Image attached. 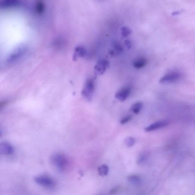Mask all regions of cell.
Here are the masks:
<instances>
[{
  "mask_svg": "<svg viewBox=\"0 0 195 195\" xmlns=\"http://www.w3.org/2000/svg\"><path fill=\"white\" fill-rule=\"evenodd\" d=\"M94 90L95 84L93 81L91 79H88L82 91V95L87 100L90 101L92 99Z\"/></svg>",
  "mask_w": 195,
  "mask_h": 195,
  "instance_id": "obj_3",
  "label": "cell"
},
{
  "mask_svg": "<svg viewBox=\"0 0 195 195\" xmlns=\"http://www.w3.org/2000/svg\"><path fill=\"white\" fill-rule=\"evenodd\" d=\"M131 33V31L128 27H123L122 29V35L123 37H127Z\"/></svg>",
  "mask_w": 195,
  "mask_h": 195,
  "instance_id": "obj_18",
  "label": "cell"
},
{
  "mask_svg": "<svg viewBox=\"0 0 195 195\" xmlns=\"http://www.w3.org/2000/svg\"><path fill=\"white\" fill-rule=\"evenodd\" d=\"M131 91V89L129 87L122 88L116 93L115 95V98L120 102H124L129 97Z\"/></svg>",
  "mask_w": 195,
  "mask_h": 195,
  "instance_id": "obj_7",
  "label": "cell"
},
{
  "mask_svg": "<svg viewBox=\"0 0 195 195\" xmlns=\"http://www.w3.org/2000/svg\"><path fill=\"white\" fill-rule=\"evenodd\" d=\"M50 160L52 164L60 171L64 172L67 169L69 161L65 156L56 153L52 156Z\"/></svg>",
  "mask_w": 195,
  "mask_h": 195,
  "instance_id": "obj_1",
  "label": "cell"
},
{
  "mask_svg": "<svg viewBox=\"0 0 195 195\" xmlns=\"http://www.w3.org/2000/svg\"><path fill=\"white\" fill-rule=\"evenodd\" d=\"M35 181L37 184L50 189L54 188L56 185V182L53 178L45 175H39L35 177Z\"/></svg>",
  "mask_w": 195,
  "mask_h": 195,
  "instance_id": "obj_2",
  "label": "cell"
},
{
  "mask_svg": "<svg viewBox=\"0 0 195 195\" xmlns=\"http://www.w3.org/2000/svg\"><path fill=\"white\" fill-rule=\"evenodd\" d=\"M125 45L126 46L127 48H128V49H130L131 47V42L128 40H126L125 42Z\"/></svg>",
  "mask_w": 195,
  "mask_h": 195,
  "instance_id": "obj_23",
  "label": "cell"
},
{
  "mask_svg": "<svg viewBox=\"0 0 195 195\" xmlns=\"http://www.w3.org/2000/svg\"><path fill=\"white\" fill-rule=\"evenodd\" d=\"M87 52L85 48L83 47L79 46L77 47L75 50L74 56V60L77 59V58L83 57L85 56Z\"/></svg>",
  "mask_w": 195,
  "mask_h": 195,
  "instance_id": "obj_12",
  "label": "cell"
},
{
  "mask_svg": "<svg viewBox=\"0 0 195 195\" xmlns=\"http://www.w3.org/2000/svg\"><path fill=\"white\" fill-rule=\"evenodd\" d=\"M147 64V60L145 58H140L135 60L134 62V66L135 68L137 69H141L143 68Z\"/></svg>",
  "mask_w": 195,
  "mask_h": 195,
  "instance_id": "obj_14",
  "label": "cell"
},
{
  "mask_svg": "<svg viewBox=\"0 0 195 195\" xmlns=\"http://www.w3.org/2000/svg\"><path fill=\"white\" fill-rule=\"evenodd\" d=\"M146 160V154H142L139 157L138 159V162L139 164H142Z\"/></svg>",
  "mask_w": 195,
  "mask_h": 195,
  "instance_id": "obj_21",
  "label": "cell"
},
{
  "mask_svg": "<svg viewBox=\"0 0 195 195\" xmlns=\"http://www.w3.org/2000/svg\"><path fill=\"white\" fill-rule=\"evenodd\" d=\"M181 74L179 72L173 71L167 73L162 77L159 82L161 84L170 83L176 82L181 77Z\"/></svg>",
  "mask_w": 195,
  "mask_h": 195,
  "instance_id": "obj_4",
  "label": "cell"
},
{
  "mask_svg": "<svg viewBox=\"0 0 195 195\" xmlns=\"http://www.w3.org/2000/svg\"><path fill=\"white\" fill-rule=\"evenodd\" d=\"M109 65V62L107 60H102L99 61L95 66L96 74L99 75L103 74Z\"/></svg>",
  "mask_w": 195,
  "mask_h": 195,
  "instance_id": "obj_6",
  "label": "cell"
},
{
  "mask_svg": "<svg viewBox=\"0 0 195 195\" xmlns=\"http://www.w3.org/2000/svg\"><path fill=\"white\" fill-rule=\"evenodd\" d=\"M36 10L39 13H42L43 12L44 9V6L42 3L39 2L37 3L36 6Z\"/></svg>",
  "mask_w": 195,
  "mask_h": 195,
  "instance_id": "obj_20",
  "label": "cell"
},
{
  "mask_svg": "<svg viewBox=\"0 0 195 195\" xmlns=\"http://www.w3.org/2000/svg\"><path fill=\"white\" fill-rule=\"evenodd\" d=\"M143 107V104L141 102H137L132 106L131 110L135 114H138L141 111Z\"/></svg>",
  "mask_w": 195,
  "mask_h": 195,
  "instance_id": "obj_16",
  "label": "cell"
},
{
  "mask_svg": "<svg viewBox=\"0 0 195 195\" xmlns=\"http://www.w3.org/2000/svg\"><path fill=\"white\" fill-rule=\"evenodd\" d=\"M99 175L102 176H105L108 175L109 172V168L108 165H103L100 166L98 168Z\"/></svg>",
  "mask_w": 195,
  "mask_h": 195,
  "instance_id": "obj_15",
  "label": "cell"
},
{
  "mask_svg": "<svg viewBox=\"0 0 195 195\" xmlns=\"http://www.w3.org/2000/svg\"><path fill=\"white\" fill-rule=\"evenodd\" d=\"M120 189V186H117L116 187L112 189L110 192V194H116V193L118 192Z\"/></svg>",
  "mask_w": 195,
  "mask_h": 195,
  "instance_id": "obj_22",
  "label": "cell"
},
{
  "mask_svg": "<svg viewBox=\"0 0 195 195\" xmlns=\"http://www.w3.org/2000/svg\"><path fill=\"white\" fill-rule=\"evenodd\" d=\"M168 124V123L166 121H160L156 122L155 123L149 125V126L145 128V131L146 132L156 131V130L160 129V128L165 127Z\"/></svg>",
  "mask_w": 195,
  "mask_h": 195,
  "instance_id": "obj_9",
  "label": "cell"
},
{
  "mask_svg": "<svg viewBox=\"0 0 195 195\" xmlns=\"http://www.w3.org/2000/svg\"><path fill=\"white\" fill-rule=\"evenodd\" d=\"M127 180L130 183L139 186L142 182V180L141 177L137 175H129L127 177Z\"/></svg>",
  "mask_w": 195,
  "mask_h": 195,
  "instance_id": "obj_13",
  "label": "cell"
},
{
  "mask_svg": "<svg viewBox=\"0 0 195 195\" xmlns=\"http://www.w3.org/2000/svg\"><path fill=\"white\" fill-rule=\"evenodd\" d=\"M0 152L5 155H10L14 152V149L9 143L2 142L0 144Z\"/></svg>",
  "mask_w": 195,
  "mask_h": 195,
  "instance_id": "obj_8",
  "label": "cell"
},
{
  "mask_svg": "<svg viewBox=\"0 0 195 195\" xmlns=\"http://www.w3.org/2000/svg\"><path fill=\"white\" fill-rule=\"evenodd\" d=\"M126 145L128 147H132L135 143V140L134 138L129 137L126 138L124 141Z\"/></svg>",
  "mask_w": 195,
  "mask_h": 195,
  "instance_id": "obj_17",
  "label": "cell"
},
{
  "mask_svg": "<svg viewBox=\"0 0 195 195\" xmlns=\"http://www.w3.org/2000/svg\"><path fill=\"white\" fill-rule=\"evenodd\" d=\"M26 51L27 48L24 47H22L17 49L8 58V63H12L17 61L21 57L23 56Z\"/></svg>",
  "mask_w": 195,
  "mask_h": 195,
  "instance_id": "obj_5",
  "label": "cell"
},
{
  "mask_svg": "<svg viewBox=\"0 0 195 195\" xmlns=\"http://www.w3.org/2000/svg\"><path fill=\"white\" fill-rule=\"evenodd\" d=\"M20 4L19 0H1L0 6L3 9L16 7Z\"/></svg>",
  "mask_w": 195,
  "mask_h": 195,
  "instance_id": "obj_10",
  "label": "cell"
},
{
  "mask_svg": "<svg viewBox=\"0 0 195 195\" xmlns=\"http://www.w3.org/2000/svg\"><path fill=\"white\" fill-rule=\"evenodd\" d=\"M113 49L110 50L109 54L114 55L120 54L123 51V48L122 45L118 42H115L113 44Z\"/></svg>",
  "mask_w": 195,
  "mask_h": 195,
  "instance_id": "obj_11",
  "label": "cell"
},
{
  "mask_svg": "<svg viewBox=\"0 0 195 195\" xmlns=\"http://www.w3.org/2000/svg\"><path fill=\"white\" fill-rule=\"evenodd\" d=\"M132 118V116L131 115H128V116L124 117V118H122L121 121H120V123L121 124H124L125 123H127L128 122L131 121Z\"/></svg>",
  "mask_w": 195,
  "mask_h": 195,
  "instance_id": "obj_19",
  "label": "cell"
}]
</instances>
